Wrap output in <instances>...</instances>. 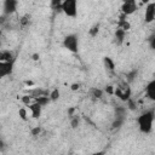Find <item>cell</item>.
Listing matches in <instances>:
<instances>
[{"mask_svg": "<svg viewBox=\"0 0 155 155\" xmlns=\"http://www.w3.org/2000/svg\"><path fill=\"white\" fill-rule=\"evenodd\" d=\"M80 125V119H79V116H71L70 117V126L73 127V128H76L78 126Z\"/></svg>", "mask_w": 155, "mask_h": 155, "instance_id": "22", "label": "cell"}, {"mask_svg": "<svg viewBox=\"0 0 155 155\" xmlns=\"http://www.w3.org/2000/svg\"><path fill=\"white\" fill-rule=\"evenodd\" d=\"M31 57H33V59H34V61H38V59L40 58V56H39V53H34V54H33Z\"/></svg>", "mask_w": 155, "mask_h": 155, "instance_id": "32", "label": "cell"}, {"mask_svg": "<svg viewBox=\"0 0 155 155\" xmlns=\"http://www.w3.org/2000/svg\"><path fill=\"white\" fill-rule=\"evenodd\" d=\"M114 94L119 99H121L124 102H127L131 98V88L128 86V82H122L119 86H116L115 90H114Z\"/></svg>", "mask_w": 155, "mask_h": 155, "instance_id": "4", "label": "cell"}, {"mask_svg": "<svg viewBox=\"0 0 155 155\" xmlns=\"http://www.w3.org/2000/svg\"><path fill=\"white\" fill-rule=\"evenodd\" d=\"M103 63H104L105 69H108L109 71H113L115 69V63H114V61L110 57H104L103 58Z\"/></svg>", "mask_w": 155, "mask_h": 155, "instance_id": "16", "label": "cell"}, {"mask_svg": "<svg viewBox=\"0 0 155 155\" xmlns=\"http://www.w3.org/2000/svg\"><path fill=\"white\" fill-rule=\"evenodd\" d=\"M28 109H29L30 113H31V117H34V119H39V117H40L42 107H41L39 103H36V102H31V103L28 105Z\"/></svg>", "mask_w": 155, "mask_h": 155, "instance_id": "9", "label": "cell"}, {"mask_svg": "<svg viewBox=\"0 0 155 155\" xmlns=\"http://www.w3.org/2000/svg\"><path fill=\"white\" fill-rule=\"evenodd\" d=\"M62 11L67 17H76L78 15V0H63Z\"/></svg>", "mask_w": 155, "mask_h": 155, "instance_id": "3", "label": "cell"}, {"mask_svg": "<svg viewBox=\"0 0 155 155\" xmlns=\"http://www.w3.org/2000/svg\"><path fill=\"white\" fill-rule=\"evenodd\" d=\"M140 1H142V4H145V5L150 2V0H140Z\"/></svg>", "mask_w": 155, "mask_h": 155, "instance_id": "34", "label": "cell"}, {"mask_svg": "<svg viewBox=\"0 0 155 155\" xmlns=\"http://www.w3.org/2000/svg\"><path fill=\"white\" fill-rule=\"evenodd\" d=\"M63 46L71 53H78L79 51V36L76 34H68L63 39Z\"/></svg>", "mask_w": 155, "mask_h": 155, "instance_id": "2", "label": "cell"}, {"mask_svg": "<svg viewBox=\"0 0 155 155\" xmlns=\"http://www.w3.org/2000/svg\"><path fill=\"white\" fill-rule=\"evenodd\" d=\"M34 102L39 103L44 108V107H46L51 102V99H50V96H40V97H35L34 98Z\"/></svg>", "mask_w": 155, "mask_h": 155, "instance_id": "15", "label": "cell"}, {"mask_svg": "<svg viewBox=\"0 0 155 155\" xmlns=\"http://www.w3.org/2000/svg\"><path fill=\"white\" fill-rule=\"evenodd\" d=\"M25 84H27V85H33V82H31V81H25Z\"/></svg>", "mask_w": 155, "mask_h": 155, "instance_id": "35", "label": "cell"}, {"mask_svg": "<svg viewBox=\"0 0 155 155\" xmlns=\"http://www.w3.org/2000/svg\"><path fill=\"white\" fill-rule=\"evenodd\" d=\"M0 62H15V56L11 51L4 50L0 52Z\"/></svg>", "mask_w": 155, "mask_h": 155, "instance_id": "12", "label": "cell"}, {"mask_svg": "<svg viewBox=\"0 0 155 155\" xmlns=\"http://www.w3.org/2000/svg\"><path fill=\"white\" fill-rule=\"evenodd\" d=\"M62 4H63V0H51V7L53 10H62Z\"/></svg>", "mask_w": 155, "mask_h": 155, "instance_id": "20", "label": "cell"}, {"mask_svg": "<svg viewBox=\"0 0 155 155\" xmlns=\"http://www.w3.org/2000/svg\"><path fill=\"white\" fill-rule=\"evenodd\" d=\"M138 10V4L136 0H122L121 5V12L126 16H130Z\"/></svg>", "mask_w": 155, "mask_h": 155, "instance_id": "5", "label": "cell"}, {"mask_svg": "<svg viewBox=\"0 0 155 155\" xmlns=\"http://www.w3.org/2000/svg\"><path fill=\"white\" fill-rule=\"evenodd\" d=\"M148 44H149V47L155 51V33L151 34V35L148 38Z\"/></svg>", "mask_w": 155, "mask_h": 155, "instance_id": "25", "label": "cell"}, {"mask_svg": "<svg viewBox=\"0 0 155 155\" xmlns=\"http://www.w3.org/2000/svg\"><path fill=\"white\" fill-rule=\"evenodd\" d=\"M145 94L150 101L155 102V80H151L145 86Z\"/></svg>", "mask_w": 155, "mask_h": 155, "instance_id": "10", "label": "cell"}, {"mask_svg": "<svg viewBox=\"0 0 155 155\" xmlns=\"http://www.w3.org/2000/svg\"><path fill=\"white\" fill-rule=\"evenodd\" d=\"M91 94L94 98H101L103 96V90L97 88V87H93V88H91Z\"/></svg>", "mask_w": 155, "mask_h": 155, "instance_id": "21", "label": "cell"}, {"mask_svg": "<svg viewBox=\"0 0 155 155\" xmlns=\"http://www.w3.org/2000/svg\"><path fill=\"white\" fill-rule=\"evenodd\" d=\"M73 113H74V108H70V109L68 110V115L71 117V116H74V115H73Z\"/></svg>", "mask_w": 155, "mask_h": 155, "instance_id": "33", "label": "cell"}, {"mask_svg": "<svg viewBox=\"0 0 155 155\" xmlns=\"http://www.w3.org/2000/svg\"><path fill=\"white\" fill-rule=\"evenodd\" d=\"M126 107H127V109H130V110H136V109H137V103H136L132 98H130V99L126 102Z\"/></svg>", "mask_w": 155, "mask_h": 155, "instance_id": "24", "label": "cell"}, {"mask_svg": "<svg viewBox=\"0 0 155 155\" xmlns=\"http://www.w3.org/2000/svg\"><path fill=\"white\" fill-rule=\"evenodd\" d=\"M154 119H155V114H154L153 110H145V111H143L138 116V119H137V124H138V127H139L140 132L149 133L153 130Z\"/></svg>", "mask_w": 155, "mask_h": 155, "instance_id": "1", "label": "cell"}, {"mask_svg": "<svg viewBox=\"0 0 155 155\" xmlns=\"http://www.w3.org/2000/svg\"><path fill=\"white\" fill-rule=\"evenodd\" d=\"M98 28H99L98 24H97V25H93V27L91 28V30H90V34H91L92 36H96V35L98 34Z\"/></svg>", "mask_w": 155, "mask_h": 155, "instance_id": "28", "label": "cell"}, {"mask_svg": "<svg viewBox=\"0 0 155 155\" xmlns=\"http://www.w3.org/2000/svg\"><path fill=\"white\" fill-rule=\"evenodd\" d=\"M31 99H33V97H31L30 94H24V96H22V98H21L22 103H23L24 105H27V107L31 103Z\"/></svg>", "mask_w": 155, "mask_h": 155, "instance_id": "23", "label": "cell"}, {"mask_svg": "<svg viewBox=\"0 0 155 155\" xmlns=\"http://www.w3.org/2000/svg\"><path fill=\"white\" fill-rule=\"evenodd\" d=\"M125 17H126V15H124V13H122V16L120 17V19H119V22H117V27L127 31V30L131 28V24H130V22H128V21H126V19H125Z\"/></svg>", "mask_w": 155, "mask_h": 155, "instance_id": "14", "label": "cell"}, {"mask_svg": "<svg viewBox=\"0 0 155 155\" xmlns=\"http://www.w3.org/2000/svg\"><path fill=\"white\" fill-rule=\"evenodd\" d=\"M13 63L15 62H0V78H5L12 74Z\"/></svg>", "mask_w": 155, "mask_h": 155, "instance_id": "8", "label": "cell"}, {"mask_svg": "<svg viewBox=\"0 0 155 155\" xmlns=\"http://www.w3.org/2000/svg\"><path fill=\"white\" fill-rule=\"evenodd\" d=\"M124 122H125V119L115 117V119H114V121L111 122V130H113V131H114V130H119V128L124 125Z\"/></svg>", "mask_w": 155, "mask_h": 155, "instance_id": "17", "label": "cell"}, {"mask_svg": "<svg viewBox=\"0 0 155 155\" xmlns=\"http://www.w3.org/2000/svg\"><path fill=\"white\" fill-rule=\"evenodd\" d=\"M154 19H155V2H149L145 6L144 22L145 23H151Z\"/></svg>", "mask_w": 155, "mask_h": 155, "instance_id": "6", "label": "cell"}, {"mask_svg": "<svg viewBox=\"0 0 155 155\" xmlns=\"http://www.w3.org/2000/svg\"><path fill=\"white\" fill-rule=\"evenodd\" d=\"M21 24H22L23 27H25L27 24H29V19H28V16H24V17H22V18H21Z\"/></svg>", "mask_w": 155, "mask_h": 155, "instance_id": "29", "label": "cell"}, {"mask_svg": "<svg viewBox=\"0 0 155 155\" xmlns=\"http://www.w3.org/2000/svg\"><path fill=\"white\" fill-rule=\"evenodd\" d=\"M125 38H126V30H124V29L117 27V29L114 33V39H115L116 45H121L125 41Z\"/></svg>", "mask_w": 155, "mask_h": 155, "instance_id": "11", "label": "cell"}, {"mask_svg": "<svg viewBox=\"0 0 155 155\" xmlns=\"http://www.w3.org/2000/svg\"><path fill=\"white\" fill-rule=\"evenodd\" d=\"M59 97H61V92H59L58 88H53L52 91H50V99H51V102L58 101Z\"/></svg>", "mask_w": 155, "mask_h": 155, "instance_id": "18", "label": "cell"}, {"mask_svg": "<svg viewBox=\"0 0 155 155\" xmlns=\"http://www.w3.org/2000/svg\"><path fill=\"white\" fill-rule=\"evenodd\" d=\"M41 131H42V128H41L40 126H35V127L31 128L30 133H31V136H39V134L41 133Z\"/></svg>", "mask_w": 155, "mask_h": 155, "instance_id": "27", "label": "cell"}, {"mask_svg": "<svg viewBox=\"0 0 155 155\" xmlns=\"http://www.w3.org/2000/svg\"><path fill=\"white\" fill-rule=\"evenodd\" d=\"M137 74H138V71H137L136 69L131 70L130 73H127V74H126V81H127V82H132V81L136 79Z\"/></svg>", "mask_w": 155, "mask_h": 155, "instance_id": "19", "label": "cell"}, {"mask_svg": "<svg viewBox=\"0 0 155 155\" xmlns=\"http://www.w3.org/2000/svg\"><path fill=\"white\" fill-rule=\"evenodd\" d=\"M126 114H127V107H122V105L115 107V117L126 120Z\"/></svg>", "mask_w": 155, "mask_h": 155, "instance_id": "13", "label": "cell"}, {"mask_svg": "<svg viewBox=\"0 0 155 155\" xmlns=\"http://www.w3.org/2000/svg\"><path fill=\"white\" fill-rule=\"evenodd\" d=\"M114 90H115V87H113L111 85H109V86L105 87V92L109 93V94H114Z\"/></svg>", "mask_w": 155, "mask_h": 155, "instance_id": "30", "label": "cell"}, {"mask_svg": "<svg viewBox=\"0 0 155 155\" xmlns=\"http://www.w3.org/2000/svg\"><path fill=\"white\" fill-rule=\"evenodd\" d=\"M70 88H71L73 91H76V90H79V88H80V84H71Z\"/></svg>", "mask_w": 155, "mask_h": 155, "instance_id": "31", "label": "cell"}, {"mask_svg": "<svg viewBox=\"0 0 155 155\" xmlns=\"http://www.w3.org/2000/svg\"><path fill=\"white\" fill-rule=\"evenodd\" d=\"M18 1L17 0H4V15L10 16L16 12Z\"/></svg>", "mask_w": 155, "mask_h": 155, "instance_id": "7", "label": "cell"}, {"mask_svg": "<svg viewBox=\"0 0 155 155\" xmlns=\"http://www.w3.org/2000/svg\"><path fill=\"white\" fill-rule=\"evenodd\" d=\"M18 115H19V117H21L23 121H25V120L28 119V117H27V116H28V115H27V109H25V108H19V109H18Z\"/></svg>", "mask_w": 155, "mask_h": 155, "instance_id": "26", "label": "cell"}]
</instances>
